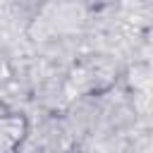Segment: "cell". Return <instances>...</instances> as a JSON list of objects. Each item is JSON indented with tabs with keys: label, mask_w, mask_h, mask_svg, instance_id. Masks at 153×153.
Segmentation results:
<instances>
[{
	"label": "cell",
	"mask_w": 153,
	"mask_h": 153,
	"mask_svg": "<svg viewBox=\"0 0 153 153\" xmlns=\"http://www.w3.org/2000/svg\"><path fill=\"white\" fill-rule=\"evenodd\" d=\"M24 139H26L24 115H17V112L0 115V153H17Z\"/></svg>",
	"instance_id": "1"
}]
</instances>
